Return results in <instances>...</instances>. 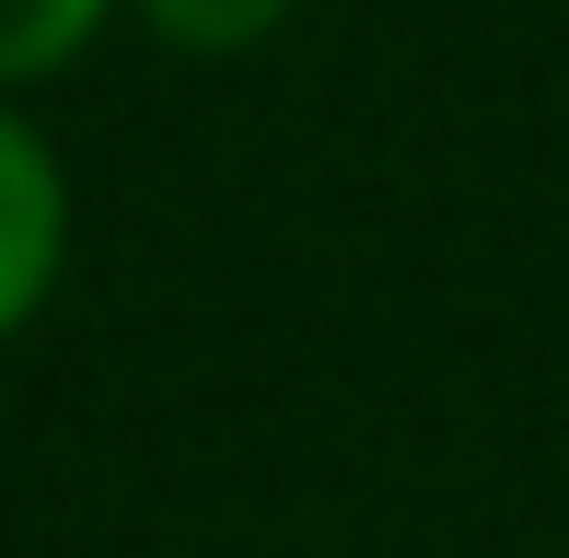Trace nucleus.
Wrapping results in <instances>:
<instances>
[{
    "label": "nucleus",
    "instance_id": "1",
    "mask_svg": "<svg viewBox=\"0 0 569 558\" xmlns=\"http://www.w3.org/2000/svg\"><path fill=\"white\" fill-rule=\"evenodd\" d=\"M59 257H70V187H59V151L0 106V338L59 291Z\"/></svg>",
    "mask_w": 569,
    "mask_h": 558
},
{
    "label": "nucleus",
    "instance_id": "2",
    "mask_svg": "<svg viewBox=\"0 0 569 558\" xmlns=\"http://www.w3.org/2000/svg\"><path fill=\"white\" fill-rule=\"evenodd\" d=\"M93 23H106V0H0V82H36V70L82 59Z\"/></svg>",
    "mask_w": 569,
    "mask_h": 558
},
{
    "label": "nucleus",
    "instance_id": "3",
    "mask_svg": "<svg viewBox=\"0 0 569 558\" xmlns=\"http://www.w3.org/2000/svg\"><path fill=\"white\" fill-rule=\"evenodd\" d=\"M140 12H151V36L198 47V59H232V47L279 36V23H291V0H140Z\"/></svg>",
    "mask_w": 569,
    "mask_h": 558
}]
</instances>
